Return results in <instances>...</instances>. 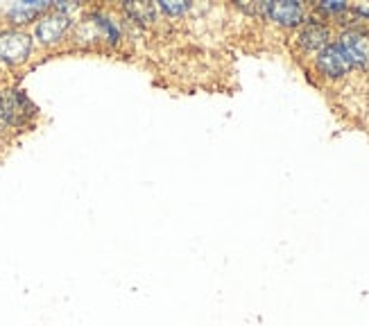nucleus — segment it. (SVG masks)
Masks as SVG:
<instances>
[{"label": "nucleus", "instance_id": "obj_1", "mask_svg": "<svg viewBox=\"0 0 369 326\" xmlns=\"http://www.w3.org/2000/svg\"><path fill=\"white\" fill-rule=\"evenodd\" d=\"M73 10L70 5H59L53 3L50 10H46L39 16V21L35 23V32L32 39L44 48H57L68 39V35L75 28V21L68 14Z\"/></svg>", "mask_w": 369, "mask_h": 326}, {"label": "nucleus", "instance_id": "obj_2", "mask_svg": "<svg viewBox=\"0 0 369 326\" xmlns=\"http://www.w3.org/2000/svg\"><path fill=\"white\" fill-rule=\"evenodd\" d=\"M37 116V107L19 88L0 91V129L7 132H26Z\"/></svg>", "mask_w": 369, "mask_h": 326}, {"label": "nucleus", "instance_id": "obj_3", "mask_svg": "<svg viewBox=\"0 0 369 326\" xmlns=\"http://www.w3.org/2000/svg\"><path fill=\"white\" fill-rule=\"evenodd\" d=\"M35 52V39L30 32L19 28H0V66L21 68Z\"/></svg>", "mask_w": 369, "mask_h": 326}, {"label": "nucleus", "instance_id": "obj_4", "mask_svg": "<svg viewBox=\"0 0 369 326\" xmlns=\"http://www.w3.org/2000/svg\"><path fill=\"white\" fill-rule=\"evenodd\" d=\"M344 55L349 57V61L354 64V68H369V28L365 26H349L344 28L338 39H335Z\"/></svg>", "mask_w": 369, "mask_h": 326}, {"label": "nucleus", "instance_id": "obj_5", "mask_svg": "<svg viewBox=\"0 0 369 326\" xmlns=\"http://www.w3.org/2000/svg\"><path fill=\"white\" fill-rule=\"evenodd\" d=\"M313 66L326 79H344L354 70V64L349 61V57L335 41L313 57Z\"/></svg>", "mask_w": 369, "mask_h": 326}, {"label": "nucleus", "instance_id": "obj_6", "mask_svg": "<svg viewBox=\"0 0 369 326\" xmlns=\"http://www.w3.org/2000/svg\"><path fill=\"white\" fill-rule=\"evenodd\" d=\"M261 12L267 21L281 28H301L308 21L306 5L294 3V0H285V3H263Z\"/></svg>", "mask_w": 369, "mask_h": 326}, {"label": "nucleus", "instance_id": "obj_7", "mask_svg": "<svg viewBox=\"0 0 369 326\" xmlns=\"http://www.w3.org/2000/svg\"><path fill=\"white\" fill-rule=\"evenodd\" d=\"M294 41H297V46L301 48L303 52L317 55L319 50H324V48L329 46V44H333V32H331V28L326 26L322 19H308L299 28Z\"/></svg>", "mask_w": 369, "mask_h": 326}, {"label": "nucleus", "instance_id": "obj_8", "mask_svg": "<svg viewBox=\"0 0 369 326\" xmlns=\"http://www.w3.org/2000/svg\"><path fill=\"white\" fill-rule=\"evenodd\" d=\"M53 3H39V0H32V3H19L7 10L5 19L10 28H19L23 30V26H30V23H37L39 16L46 10H50Z\"/></svg>", "mask_w": 369, "mask_h": 326}, {"label": "nucleus", "instance_id": "obj_9", "mask_svg": "<svg viewBox=\"0 0 369 326\" xmlns=\"http://www.w3.org/2000/svg\"><path fill=\"white\" fill-rule=\"evenodd\" d=\"M159 10L163 14H168V16H175V19H179V16H184L193 10V5L191 3H186V0H179V3H170V0H161L159 3Z\"/></svg>", "mask_w": 369, "mask_h": 326}, {"label": "nucleus", "instance_id": "obj_10", "mask_svg": "<svg viewBox=\"0 0 369 326\" xmlns=\"http://www.w3.org/2000/svg\"><path fill=\"white\" fill-rule=\"evenodd\" d=\"M317 10L329 16V14H342V12H347L349 7H347V3H340V0H326V3H319V5H317Z\"/></svg>", "mask_w": 369, "mask_h": 326}, {"label": "nucleus", "instance_id": "obj_11", "mask_svg": "<svg viewBox=\"0 0 369 326\" xmlns=\"http://www.w3.org/2000/svg\"><path fill=\"white\" fill-rule=\"evenodd\" d=\"M356 14H360V16H363V19H369V10H367V7H358Z\"/></svg>", "mask_w": 369, "mask_h": 326}]
</instances>
